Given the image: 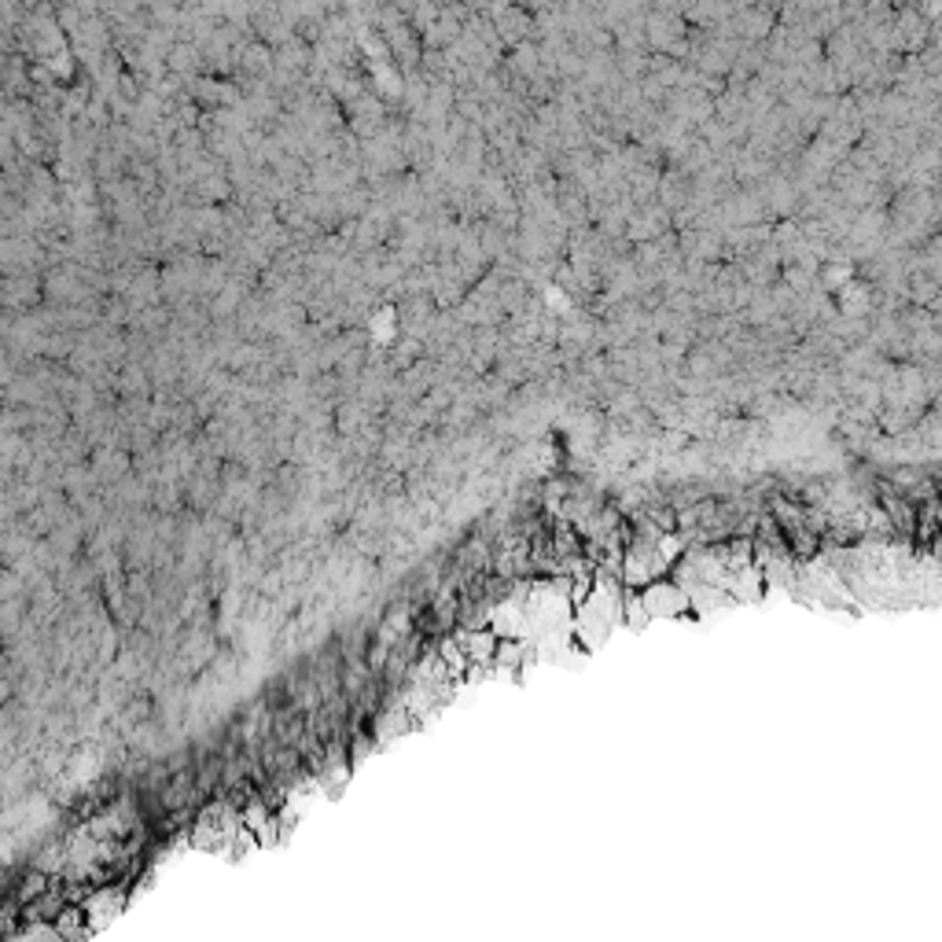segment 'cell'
I'll use <instances>...</instances> for the list:
<instances>
[{"instance_id": "obj_1", "label": "cell", "mask_w": 942, "mask_h": 942, "mask_svg": "<svg viewBox=\"0 0 942 942\" xmlns=\"http://www.w3.org/2000/svg\"><path fill=\"white\" fill-rule=\"evenodd\" d=\"M641 601H644L652 619H685V615H693V596H688L682 582L666 579V574L644 585Z\"/></svg>"}, {"instance_id": "obj_2", "label": "cell", "mask_w": 942, "mask_h": 942, "mask_svg": "<svg viewBox=\"0 0 942 942\" xmlns=\"http://www.w3.org/2000/svg\"><path fill=\"white\" fill-rule=\"evenodd\" d=\"M129 906V891H126V880L121 884H104V887H93V895L85 898V914H89V924L93 931H104L111 920H115L121 909Z\"/></svg>"}, {"instance_id": "obj_3", "label": "cell", "mask_w": 942, "mask_h": 942, "mask_svg": "<svg viewBox=\"0 0 942 942\" xmlns=\"http://www.w3.org/2000/svg\"><path fill=\"white\" fill-rule=\"evenodd\" d=\"M623 623L630 626V630H644V626L652 623V615H648V607L641 601V590L623 593Z\"/></svg>"}]
</instances>
